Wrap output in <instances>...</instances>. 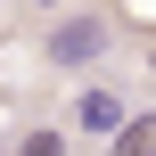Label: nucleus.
<instances>
[{
  "label": "nucleus",
  "mask_w": 156,
  "mask_h": 156,
  "mask_svg": "<svg viewBox=\"0 0 156 156\" xmlns=\"http://www.w3.org/2000/svg\"><path fill=\"white\" fill-rule=\"evenodd\" d=\"M123 115H132V107H123L115 90H82V99H74V123H82V132H99V140H115V132H123Z\"/></svg>",
  "instance_id": "nucleus-2"
},
{
  "label": "nucleus",
  "mask_w": 156,
  "mask_h": 156,
  "mask_svg": "<svg viewBox=\"0 0 156 156\" xmlns=\"http://www.w3.org/2000/svg\"><path fill=\"white\" fill-rule=\"evenodd\" d=\"M115 156H156V115H123V132H115Z\"/></svg>",
  "instance_id": "nucleus-3"
},
{
  "label": "nucleus",
  "mask_w": 156,
  "mask_h": 156,
  "mask_svg": "<svg viewBox=\"0 0 156 156\" xmlns=\"http://www.w3.org/2000/svg\"><path fill=\"white\" fill-rule=\"evenodd\" d=\"M16 156H66V140H58V132H25V140H16Z\"/></svg>",
  "instance_id": "nucleus-4"
},
{
  "label": "nucleus",
  "mask_w": 156,
  "mask_h": 156,
  "mask_svg": "<svg viewBox=\"0 0 156 156\" xmlns=\"http://www.w3.org/2000/svg\"><path fill=\"white\" fill-rule=\"evenodd\" d=\"M99 49H107V16H66V25L49 33V58H58V66H90Z\"/></svg>",
  "instance_id": "nucleus-1"
},
{
  "label": "nucleus",
  "mask_w": 156,
  "mask_h": 156,
  "mask_svg": "<svg viewBox=\"0 0 156 156\" xmlns=\"http://www.w3.org/2000/svg\"><path fill=\"white\" fill-rule=\"evenodd\" d=\"M107 156H115V148H107Z\"/></svg>",
  "instance_id": "nucleus-5"
}]
</instances>
